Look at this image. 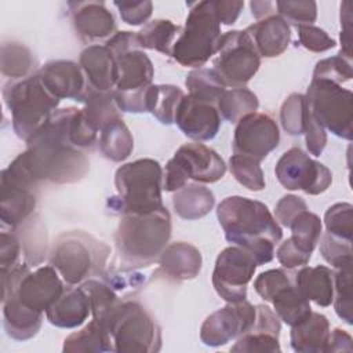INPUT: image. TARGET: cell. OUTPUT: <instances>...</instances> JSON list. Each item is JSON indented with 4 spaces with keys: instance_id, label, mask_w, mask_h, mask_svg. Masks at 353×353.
I'll return each mask as SVG.
<instances>
[{
    "instance_id": "816d5d0a",
    "label": "cell",
    "mask_w": 353,
    "mask_h": 353,
    "mask_svg": "<svg viewBox=\"0 0 353 353\" xmlns=\"http://www.w3.org/2000/svg\"><path fill=\"white\" fill-rule=\"evenodd\" d=\"M296 28L299 44L312 52H324L334 48L336 44V41L319 26L299 25Z\"/></svg>"
},
{
    "instance_id": "484cf974",
    "label": "cell",
    "mask_w": 353,
    "mask_h": 353,
    "mask_svg": "<svg viewBox=\"0 0 353 353\" xmlns=\"http://www.w3.org/2000/svg\"><path fill=\"white\" fill-rule=\"evenodd\" d=\"M43 323V312L29 307L11 295L3 301V327L8 336L15 341H28L33 338Z\"/></svg>"
},
{
    "instance_id": "7bdbcfd3",
    "label": "cell",
    "mask_w": 353,
    "mask_h": 353,
    "mask_svg": "<svg viewBox=\"0 0 353 353\" xmlns=\"http://www.w3.org/2000/svg\"><path fill=\"white\" fill-rule=\"evenodd\" d=\"M320 254L335 269L352 268V240H346L325 232L320 237Z\"/></svg>"
},
{
    "instance_id": "3957f363",
    "label": "cell",
    "mask_w": 353,
    "mask_h": 353,
    "mask_svg": "<svg viewBox=\"0 0 353 353\" xmlns=\"http://www.w3.org/2000/svg\"><path fill=\"white\" fill-rule=\"evenodd\" d=\"M170 237L171 215L163 205L149 214L123 215L114 233V243L120 261L132 269L157 261Z\"/></svg>"
},
{
    "instance_id": "d590c367",
    "label": "cell",
    "mask_w": 353,
    "mask_h": 353,
    "mask_svg": "<svg viewBox=\"0 0 353 353\" xmlns=\"http://www.w3.org/2000/svg\"><path fill=\"white\" fill-rule=\"evenodd\" d=\"M80 285L90 299L92 319L98 320L106 327L110 317L116 313V310L121 306L124 301L117 296L110 284H106L103 281L90 279Z\"/></svg>"
},
{
    "instance_id": "603a6c76",
    "label": "cell",
    "mask_w": 353,
    "mask_h": 353,
    "mask_svg": "<svg viewBox=\"0 0 353 353\" xmlns=\"http://www.w3.org/2000/svg\"><path fill=\"white\" fill-rule=\"evenodd\" d=\"M117 81L114 91H135L152 84L154 70L150 58L142 48H132L114 55Z\"/></svg>"
},
{
    "instance_id": "db71d44e",
    "label": "cell",
    "mask_w": 353,
    "mask_h": 353,
    "mask_svg": "<svg viewBox=\"0 0 353 353\" xmlns=\"http://www.w3.org/2000/svg\"><path fill=\"white\" fill-rule=\"evenodd\" d=\"M303 135H305V143L310 154L320 156L327 145V132L324 127H321L306 105V113H305V125H303Z\"/></svg>"
},
{
    "instance_id": "94428289",
    "label": "cell",
    "mask_w": 353,
    "mask_h": 353,
    "mask_svg": "<svg viewBox=\"0 0 353 353\" xmlns=\"http://www.w3.org/2000/svg\"><path fill=\"white\" fill-rule=\"evenodd\" d=\"M335 352H353V339L342 328H334L330 331L327 343H325V350L324 353H335Z\"/></svg>"
},
{
    "instance_id": "680465c9",
    "label": "cell",
    "mask_w": 353,
    "mask_h": 353,
    "mask_svg": "<svg viewBox=\"0 0 353 353\" xmlns=\"http://www.w3.org/2000/svg\"><path fill=\"white\" fill-rule=\"evenodd\" d=\"M341 51L339 55L352 61V3L341 4Z\"/></svg>"
},
{
    "instance_id": "60d3db41",
    "label": "cell",
    "mask_w": 353,
    "mask_h": 353,
    "mask_svg": "<svg viewBox=\"0 0 353 353\" xmlns=\"http://www.w3.org/2000/svg\"><path fill=\"white\" fill-rule=\"evenodd\" d=\"M229 168L234 179L252 192L265 189V176L259 161L240 154H233L229 159Z\"/></svg>"
},
{
    "instance_id": "9c48e42d",
    "label": "cell",
    "mask_w": 353,
    "mask_h": 353,
    "mask_svg": "<svg viewBox=\"0 0 353 353\" xmlns=\"http://www.w3.org/2000/svg\"><path fill=\"white\" fill-rule=\"evenodd\" d=\"M225 172L226 164L212 148L199 142L185 143L165 165L163 189L176 192L189 179L200 183H214L222 179Z\"/></svg>"
},
{
    "instance_id": "ba28073f",
    "label": "cell",
    "mask_w": 353,
    "mask_h": 353,
    "mask_svg": "<svg viewBox=\"0 0 353 353\" xmlns=\"http://www.w3.org/2000/svg\"><path fill=\"white\" fill-rule=\"evenodd\" d=\"M117 353H153L161 349V330L138 302L127 301L106 324Z\"/></svg>"
},
{
    "instance_id": "6125c7cd",
    "label": "cell",
    "mask_w": 353,
    "mask_h": 353,
    "mask_svg": "<svg viewBox=\"0 0 353 353\" xmlns=\"http://www.w3.org/2000/svg\"><path fill=\"white\" fill-rule=\"evenodd\" d=\"M251 12L256 21L265 19L276 14V4L272 1H251Z\"/></svg>"
},
{
    "instance_id": "7c38bea8",
    "label": "cell",
    "mask_w": 353,
    "mask_h": 353,
    "mask_svg": "<svg viewBox=\"0 0 353 353\" xmlns=\"http://www.w3.org/2000/svg\"><path fill=\"white\" fill-rule=\"evenodd\" d=\"M274 174L287 190H302L310 196L324 193L332 182V172L299 148H291L281 154Z\"/></svg>"
},
{
    "instance_id": "8d00e7d4",
    "label": "cell",
    "mask_w": 353,
    "mask_h": 353,
    "mask_svg": "<svg viewBox=\"0 0 353 353\" xmlns=\"http://www.w3.org/2000/svg\"><path fill=\"white\" fill-rule=\"evenodd\" d=\"M258 106V97L245 87L226 88L216 102L219 114L230 123H237L244 116L256 112Z\"/></svg>"
},
{
    "instance_id": "d4e9b609",
    "label": "cell",
    "mask_w": 353,
    "mask_h": 353,
    "mask_svg": "<svg viewBox=\"0 0 353 353\" xmlns=\"http://www.w3.org/2000/svg\"><path fill=\"white\" fill-rule=\"evenodd\" d=\"M91 314L90 299L80 287H69L46 310L47 320L59 328L80 327Z\"/></svg>"
},
{
    "instance_id": "ffe728a7",
    "label": "cell",
    "mask_w": 353,
    "mask_h": 353,
    "mask_svg": "<svg viewBox=\"0 0 353 353\" xmlns=\"http://www.w3.org/2000/svg\"><path fill=\"white\" fill-rule=\"evenodd\" d=\"M79 65L84 73L85 84L97 91H114L117 81L116 58L106 46H88L79 58Z\"/></svg>"
},
{
    "instance_id": "f35d334b",
    "label": "cell",
    "mask_w": 353,
    "mask_h": 353,
    "mask_svg": "<svg viewBox=\"0 0 353 353\" xmlns=\"http://www.w3.org/2000/svg\"><path fill=\"white\" fill-rule=\"evenodd\" d=\"M185 85L189 91V95L216 105L219 97L226 90V84L218 76L214 69L199 68L192 70L185 80Z\"/></svg>"
},
{
    "instance_id": "7402d4cb",
    "label": "cell",
    "mask_w": 353,
    "mask_h": 353,
    "mask_svg": "<svg viewBox=\"0 0 353 353\" xmlns=\"http://www.w3.org/2000/svg\"><path fill=\"white\" fill-rule=\"evenodd\" d=\"M157 261L163 273L175 281L196 279L203 265L199 248L186 241L170 243Z\"/></svg>"
},
{
    "instance_id": "1f68e13d",
    "label": "cell",
    "mask_w": 353,
    "mask_h": 353,
    "mask_svg": "<svg viewBox=\"0 0 353 353\" xmlns=\"http://www.w3.org/2000/svg\"><path fill=\"white\" fill-rule=\"evenodd\" d=\"M274 307V313L287 325L292 327L305 320L310 313V301L296 288L295 283H290L283 287L270 301Z\"/></svg>"
},
{
    "instance_id": "f1b7e54d",
    "label": "cell",
    "mask_w": 353,
    "mask_h": 353,
    "mask_svg": "<svg viewBox=\"0 0 353 353\" xmlns=\"http://www.w3.org/2000/svg\"><path fill=\"white\" fill-rule=\"evenodd\" d=\"M214 204V193L200 183H186L172 196L175 212L186 221H194L205 216L212 210Z\"/></svg>"
},
{
    "instance_id": "91938a15",
    "label": "cell",
    "mask_w": 353,
    "mask_h": 353,
    "mask_svg": "<svg viewBox=\"0 0 353 353\" xmlns=\"http://www.w3.org/2000/svg\"><path fill=\"white\" fill-rule=\"evenodd\" d=\"M212 7L216 15V19L222 25H233L243 7L244 1H230V0H212Z\"/></svg>"
},
{
    "instance_id": "681fc988",
    "label": "cell",
    "mask_w": 353,
    "mask_h": 353,
    "mask_svg": "<svg viewBox=\"0 0 353 353\" xmlns=\"http://www.w3.org/2000/svg\"><path fill=\"white\" fill-rule=\"evenodd\" d=\"M279 338L262 334V332H245L239 336L233 346H230V352L237 353H254V352H280Z\"/></svg>"
},
{
    "instance_id": "7dc6e473",
    "label": "cell",
    "mask_w": 353,
    "mask_h": 353,
    "mask_svg": "<svg viewBox=\"0 0 353 353\" xmlns=\"http://www.w3.org/2000/svg\"><path fill=\"white\" fill-rule=\"evenodd\" d=\"M288 270L291 269H269L262 272L254 280V290L263 301L270 302L283 287L294 281V273H290Z\"/></svg>"
},
{
    "instance_id": "4316f807",
    "label": "cell",
    "mask_w": 353,
    "mask_h": 353,
    "mask_svg": "<svg viewBox=\"0 0 353 353\" xmlns=\"http://www.w3.org/2000/svg\"><path fill=\"white\" fill-rule=\"evenodd\" d=\"M296 288L316 305L327 307L334 299V270L324 265L302 266L294 273Z\"/></svg>"
},
{
    "instance_id": "9a60e30c",
    "label": "cell",
    "mask_w": 353,
    "mask_h": 353,
    "mask_svg": "<svg viewBox=\"0 0 353 353\" xmlns=\"http://www.w3.org/2000/svg\"><path fill=\"white\" fill-rule=\"evenodd\" d=\"M280 142V131L274 119L268 113L254 112L237 121L232 149L234 154L262 161Z\"/></svg>"
},
{
    "instance_id": "8fae6325",
    "label": "cell",
    "mask_w": 353,
    "mask_h": 353,
    "mask_svg": "<svg viewBox=\"0 0 353 353\" xmlns=\"http://www.w3.org/2000/svg\"><path fill=\"white\" fill-rule=\"evenodd\" d=\"M212 61L214 70L232 88L244 87L258 72L261 57L245 30H229L222 34L219 50Z\"/></svg>"
},
{
    "instance_id": "d6986e66",
    "label": "cell",
    "mask_w": 353,
    "mask_h": 353,
    "mask_svg": "<svg viewBox=\"0 0 353 353\" xmlns=\"http://www.w3.org/2000/svg\"><path fill=\"white\" fill-rule=\"evenodd\" d=\"M37 73L44 87L58 99L81 102L85 91V77L79 63L66 59L50 61Z\"/></svg>"
},
{
    "instance_id": "836d02e7",
    "label": "cell",
    "mask_w": 353,
    "mask_h": 353,
    "mask_svg": "<svg viewBox=\"0 0 353 353\" xmlns=\"http://www.w3.org/2000/svg\"><path fill=\"white\" fill-rule=\"evenodd\" d=\"M185 92L171 84H150L146 94V109L161 124H172Z\"/></svg>"
},
{
    "instance_id": "83f0119b",
    "label": "cell",
    "mask_w": 353,
    "mask_h": 353,
    "mask_svg": "<svg viewBox=\"0 0 353 353\" xmlns=\"http://www.w3.org/2000/svg\"><path fill=\"white\" fill-rule=\"evenodd\" d=\"M328 335V319L319 312H312L305 320L291 327V347L298 353H320L325 350Z\"/></svg>"
},
{
    "instance_id": "30bf717a",
    "label": "cell",
    "mask_w": 353,
    "mask_h": 353,
    "mask_svg": "<svg viewBox=\"0 0 353 353\" xmlns=\"http://www.w3.org/2000/svg\"><path fill=\"white\" fill-rule=\"evenodd\" d=\"M306 105L316 121L334 135L352 139L353 135V94L342 85L328 80L312 79L306 95Z\"/></svg>"
},
{
    "instance_id": "6f0895ef",
    "label": "cell",
    "mask_w": 353,
    "mask_h": 353,
    "mask_svg": "<svg viewBox=\"0 0 353 353\" xmlns=\"http://www.w3.org/2000/svg\"><path fill=\"white\" fill-rule=\"evenodd\" d=\"M276 256L279 262L283 265V268L295 269V268L305 266L310 261L312 254L303 251L301 247H298L292 241L291 237H288L279 245L276 251Z\"/></svg>"
},
{
    "instance_id": "f6af8a7d",
    "label": "cell",
    "mask_w": 353,
    "mask_h": 353,
    "mask_svg": "<svg viewBox=\"0 0 353 353\" xmlns=\"http://www.w3.org/2000/svg\"><path fill=\"white\" fill-rule=\"evenodd\" d=\"M352 76H353L352 61H349L338 54V55L319 61L314 66L312 79L328 80L331 83L341 85L342 83L349 81L352 79Z\"/></svg>"
},
{
    "instance_id": "ee69618b",
    "label": "cell",
    "mask_w": 353,
    "mask_h": 353,
    "mask_svg": "<svg viewBox=\"0 0 353 353\" xmlns=\"http://www.w3.org/2000/svg\"><path fill=\"white\" fill-rule=\"evenodd\" d=\"M305 113H306V99L303 94L294 92L288 95L280 109V121L283 130L292 135L298 137L303 134L305 125Z\"/></svg>"
},
{
    "instance_id": "74e56055",
    "label": "cell",
    "mask_w": 353,
    "mask_h": 353,
    "mask_svg": "<svg viewBox=\"0 0 353 353\" xmlns=\"http://www.w3.org/2000/svg\"><path fill=\"white\" fill-rule=\"evenodd\" d=\"M1 73L11 80H22L32 76L36 61L28 47L19 43H4L1 46Z\"/></svg>"
},
{
    "instance_id": "52a82bcc",
    "label": "cell",
    "mask_w": 353,
    "mask_h": 353,
    "mask_svg": "<svg viewBox=\"0 0 353 353\" xmlns=\"http://www.w3.org/2000/svg\"><path fill=\"white\" fill-rule=\"evenodd\" d=\"M189 14L172 47V58L182 66L199 69L219 50L222 37L212 0L189 3Z\"/></svg>"
},
{
    "instance_id": "f546056e",
    "label": "cell",
    "mask_w": 353,
    "mask_h": 353,
    "mask_svg": "<svg viewBox=\"0 0 353 353\" xmlns=\"http://www.w3.org/2000/svg\"><path fill=\"white\" fill-rule=\"evenodd\" d=\"M62 350L65 353H102L113 352V342L108 328L92 319L81 330L65 338Z\"/></svg>"
},
{
    "instance_id": "9f6ffc18",
    "label": "cell",
    "mask_w": 353,
    "mask_h": 353,
    "mask_svg": "<svg viewBox=\"0 0 353 353\" xmlns=\"http://www.w3.org/2000/svg\"><path fill=\"white\" fill-rule=\"evenodd\" d=\"M113 4L117 7L121 19L131 26H139L145 23L153 11L152 1H114Z\"/></svg>"
},
{
    "instance_id": "4dcf8cb0",
    "label": "cell",
    "mask_w": 353,
    "mask_h": 353,
    "mask_svg": "<svg viewBox=\"0 0 353 353\" xmlns=\"http://www.w3.org/2000/svg\"><path fill=\"white\" fill-rule=\"evenodd\" d=\"M81 102L84 103V108L81 109L84 117L97 131H101L112 121L121 119L120 109L114 101V91L101 92L85 84Z\"/></svg>"
},
{
    "instance_id": "2e32d148",
    "label": "cell",
    "mask_w": 353,
    "mask_h": 353,
    "mask_svg": "<svg viewBox=\"0 0 353 353\" xmlns=\"http://www.w3.org/2000/svg\"><path fill=\"white\" fill-rule=\"evenodd\" d=\"M174 123L185 137L203 142L216 137L221 127V114L216 105L185 94L176 109Z\"/></svg>"
},
{
    "instance_id": "ac0fdd59",
    "label": "cell",
    "mask_w": 353,
    "mask_h": 353,
    "mask_svg": "<svg viewBox=\"0 0 353 353\" xmlns=\"http://www.w3.org/2000/svg\"><path fill=\"white\" fill-rule=\"evenodd\" d=\"M72 23L79 37L85 43L110 39L116 30L113 14L102 1H70Z\"/></svg>"
},
{
    "instance_id": "c3c4849f",
    "label": "cell",
    "mask_w": 353,
    "mask_h": 353,
    "mask_svg": "<svg viewBox=\"0 0 353 353\" xmlns=\"http://www.w3.org/2000/svg\"><path fill=\"white\" fill-rule=\"evenodd\" d=\"M277 15L287 23L292 25H313L317 18L316 1H276Z\"/></svg>"
},
{
    "instance_id": "d6a6232c",
    "label": "cell",
    "mask_w": 353,
    "mask_h": 353,
    "mask_svg": "<svg viewBox=\"0 0 353 353\" xmlns=\"http://www.w3.org/2000/svg\"><path fill=\"white\" fill-rule=\"evenodd\" d=\"M182 28L172 23L170 19H153L146 22L143 28L137 32L141 48L154 50L164 55H172V47L181 34Z\"/></svg>"
},
{
    "instance_id": "f5cc1de1",
    "label": "cell",
    "mask_w": 353,
    "mask_h": 353,
    "mask_svg": "<svg viewBox=\"0 0 353 353\" xmlns=\"http://www.w3.org/2000/svg\"><path fill=\"white\" fill-rule=\"evenodd\" d=\"M22 244L18 234L6 230L0 234V270H10L22 262Z\"/></svg>"
},
{
    "instance_id": "44dd1931",
    "label": "cell",
    "mask_w": 353,
    "mask_h": 353,
    "mask_svg": "<svg viewBox=\"0 0 353 353\" xmlns=\"http://www.w3.org/2000/svg\"><path fill=\"white\" fill-rule=\"evenodd\" d=\"M0 188L1 225L14 230L33 215L37 203L36 193L33 188L19 185L3 176H0Z\"/></svg>"
},
{
    "instance_id": "ab89813d",
    "label": "cell",
    "mask_w": 353,
    "mask_h": 353,
    "mask_svg": "<svg viewBox=\"0 0 353 353\" xmlns=\"http://www.w3.org/2000/svg\"><path fill=\"white\" fill-rule=\"evenodd\" d=\"M292 241L303 251L312 254L320 241L323 225L320 218L309 210L302 211L290 225Z\"/></svg>"
},
{
    "instance_id": "4fadbf2b",
    "label": "cell",
    "mask_w": 353,
    "mask_h": 353,
    "mask_svg": "<svg viewBox=\"0 0 353 353\" xmlns=\"http://www.w3.org/2000/svg\"><path fill=\"white\" fill-rule=\"evenodd\" d=\"M256 266L254 256L239 245L222 250L212 272V285L216 294L229 303L247 299V284L251 281Z\"/></svg>"
},
{
    "instance_id": "6da1fadb",
    "label": "cell",
    "mask_w": 353,
    "mask_h": 353,
    "mask_svg": "<svg viewBox=\"0 0 353 353\" xmlns=\"http://www.w3.org/2000/svg\"><path fill=\"white\" fill-rule=\"evenodd\" d=\"M77 108L55 110L44 125L26 142L28 149L1 171L19 185L33 188L41 181L58 185L73 183L85 176L90 168L87 156L70 143L69 128Z\"/></svg>"
},
{
    "instance_id": "277c9868",
    "label": "cell",
    "mask_w": 353,
    "mask_h": 353,
    "mask_svg": "<svg viewBox=\"0 0 353 353\" xmlns=\"http://www.w3.org/2000/svg\"><path fill=\"white\" fill-rule=\"evenodd\" d=\"M114 186L117 196L108 201L110 211L121 215L149 214L163 207V168L153 159H139L119 167Z\"/></svg>"
},
{
    "instance_id": "11a10c76",
    "label": "cell",
    "mask_w": 353,
    "mask_h": 353,
    "mask_svg": "<svg viewBox=\"0 0 353 353\" xmlns=\"http://www.w3.org/2000/svg\"><path fill=\"white\" fill-rule=\"evenodd\" d=\"M306 210H309V208L303 199H301L299 196H295V194H285L274 205V218L280 225L290 228L291 222L302 211H306Z\"/></svg>"
},
{
    "instance_id": "5bb4252c",
    "label": "cell",
    "mask_w": 353,
    "mask_h": 353,
    "mask_svg": "<svg viewBox=\"0 0 353 353\" xmlns=\"http://www.w3.org/2000/svg\"><path fill=\"white\" fill-rule=\"evenodd\" d=\"M256 307L247 299L229 303L205 317L200 327V339L205 346H223L245 334L254 324Z\"/></svg>"
},
{
    "instance_id": "8992f818",
    "label": "cell",
    "mask_w": 353,
    "mask_h": 353,
    "mask_svg": "<svg viewBox=\"0 0 353 353\" xmlns=\"http://www.w3.org/2000/svg\"><path fill=\"white\" fill-rule=\"evenodd\" d=\"M109 252L108 244L85 232H66L55 239L50 263L66 284L77 285L103 272Z\"/></svg>"
},
{
    "instance_id": "f907efd6",
    "label": "cell",
    "mask_w": 353,
    "mask_h": 353,
    "mask_svg": "<svg viewBox=\"0 0 353 353\" xmlns=\"http://www.w3.org/2000/svg\"><path fill=\"white\" fill-rule=\"evenodd\" d=\"M97 134L98 131L87 121V119L83 114V110L77 109L72 117L69 128L70 143L80 150L91 149L97 142Z\"/></svg>"
},
{
    "instance_id": "cb8c5ba5",
    "label": "cell",
    "mask_w": 353,
    "mask_h": 353,
    "mask_svg": "<svg viewBox=\"0 0 353 353\" xmlns=\"http://www.w3.org/2000/svg\"><path fill=\"white\" fill-rule=\"evenodd\" d=\"M245 32L251 36L259 57L263 58L281 55L291 41L290 25L277 14L255 22Z\"/></svg>"
},
{
    "instance_id": "e0dca14e",
    "label": "cell",
    "mask_w": 353,
    "mask_h": 353,
    "mask_svg": "<svg viewBox=\"0 0 353 353\" xmlns=\"http://www.w3.org/2000/svg\"><path fill=\"white\" fill-rule=\"evenodd\" d=\"M65 291L58 270L52 265L28 272L18 283L15 292L21 302L39 312H46ZM11 296V295H10Z\"/></svg>"
},
{
    "instance_id": "b9f144b4",
    "label": "cell",
    "mask_w": 353,
    "mask_h": 353,
    "mask_svg": "<svg viewBox=\"0 0 353 353\" xmlns=\"http://www.w3.org/2000/svg\"><path fill=\"white\" fill-rule=\"evenodd\" d=\"M334 309L341 320L353 324L352 298V268H342L334 272Z\"/></svg>"
},
{
    "instance_id": "5b68a950",
    "label": "cell",
    "mask_w": 353,
    "mask_h": 353,
    "mask_svg": "<svg viewBox=\"0 0 353 353\" xmlns=\"http://www.w3.org/2000/svg\"><path fill=\"white\" fill-rule=\"evenodd\" d=\"M3 99L11 112L17 137L26 142L44 125L61 101L44 87L39 73L4 84Z\"/></svg>"
},
{
    "instance_id": "7a4b0ae2",
    "label": "cell",
    "mask_w": 353,
    "mask_h": 353,
    "mask_svg": "<svg viewBox=\"0 0 353 353\" xmlns=\"http://www.w3.org/2000/svg\"><path fill=\"white\" fill-rule=\"evenodd\" d=\"M216 218L226 240L247 250L258 266L273 259L283 230L266 204L243 196H229L218 204Z\"/></svg>"
},
{
    "instance_id": "e575fe53",
    "label": "cell",
    "mask_w": 353,
    "mask_h": 353,
    "mask_svg": "<svg viewBox=\"0 0 353 353\" xmlns=\"http://www.w3.org/2000/svg\"><path fill=\"white\" fill-rule=\"evenodd\" d=\"M99 149L105 159L123 161L134 150V138L123 119L114 120L101 130Z\"/></svg>"
},
{
    "instance_id": "bcb514c9",
    "label": "cell",
    "mask_w": 353,
    "mask_h": 353,
    "mask_svg": "<svg viewBox=\"0 0 353 353\" xmlns=\"http://www.w3.org/2000/svg\"><path fill=\"white\" fill-rule=\"evenodd\" d=\"M327 232L338 237L352 240L353 233V205L350 203H336L324 214Z\"/></svg>"
}]
</instances>
